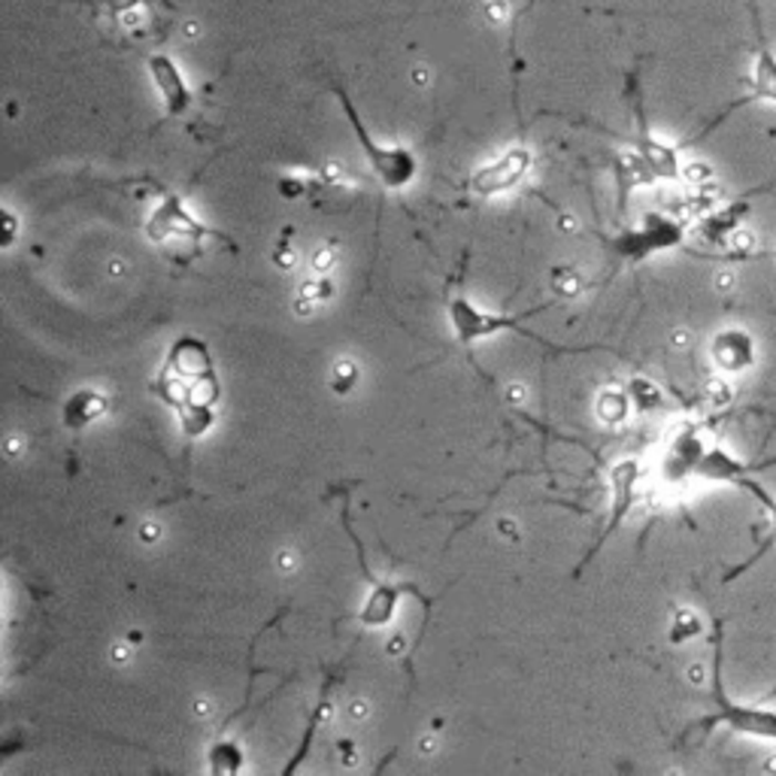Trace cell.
Instances as JSON below:
<instances>
[{"label":"cell","mask_w":776,"mask_h":776,"mask_svg":"<svg viewBox=\"0 0 776 776\" xmlns=\"http://www.w3.org/2000/svg\"><path fill=\"white\" fill-rule=\"evenodd\" d=\"M101 10L113 12V16H125V12L137 10V7H143L146 0H94Z\"/></svg>","instance_id":"cell-20"},{"label":"cell","mask_w":776,"mask_h":776,"mask_svg":"<svg viewBox=\"0 0 776 776\" xmlns=\"http://www.w3.org/2000/svg\"><path fill=\"white\" fill-rule=\"evenodd\" d=\"M713 704L716 709L697 722V731L728 728L741 737H755V741L776 743V709L765 704H737L725 695L722 685V634H716V662H713Z\"/></svg>","instance_id":"cell-2"},{"label":"cell","mask_w":776,"mask_h":776,"mask_svg":"<svg viewBox=\"0 0 776 776\" xmlns=\"http://www.w3.org/2000/svg\"><path fill=\"white\" fill-rule=\"evenodd\" d=\"M210 767L216 774H237L243 767V749L234 741H218L210 753Z\"/></svg>","instance_id":"cell-16"},{"label":"cell","mask_w":776,"mask_h":776,"mask_svg":"<svg viewBox=\"0 0 776 776\" xmlns=\"http://www.w3.org/2000/svg\"><path fill=\"white\" fill-rule=\"evenodd\" d=\"M334 94H337L343 113L349 119L355 140H358V149H361L367 167L377 176L379 185H382L386 192H404V188H410V185L416 183V176H419V155H416L410 146H404V143H388L386 146V143L374 140V134L367 131L365 119L358 115L355 103L349 101V94L343 92V89H337Z\"/></svg>","instance_id":"cell-1"},{"label":"cell","mask_w":776,"mask_h":776,"mask_svg":"<svg viewBox=\"0 0 776 776\" xmlns=\"http://www.w3.org/2000/svg\"><path fill=\"white\" fill-rule=\"evenodd\" d=\"M770 258H774V262H776V249H774V252H770Z\"/></svg>","instance_id":"cell-21"},{"label":"cell","mask_w":776,"mask_h":776,"mask_svg":"<svg viewBox=\"0 0 776 776\" xmlns=\"http://www.w3.org/2000/svg\"><path fill=\"white\" fill-rule=\"evenodd\" d=\"M774 464H776V458L774 461L746 464V461H741L737 456H731L728 449H722V446H707V449H704V456H701V461H697L695 480L719 482V486H737L743 477L758 473V470L774 468Z\"/></svg>","instance_id":"cell-9"},{"label":"cell","mask_w":776,"mask_h":776,"mask_svg":"<svg viewBox=\"0 0 776 776\" xmlns=\"http://www.w3.org/2000/svg\"><path fill=\"white\" fill-rule=\"evenodd\" d=\"M709 358L722 374H746V370H753L755 358H758V346L746 328H722L709 340Z\"/></svg>","instance_id":"cell-8"},{"label":"cell","mask_w":776,"mask_h":776,"mask_svg":"<svg viewBox=\"0 0 776 776\" xmlns=\"http://www.w3.org/2000/svg\"><path fill=\"white\" fill-rule=\"evenodd\" d=\"M525 316L489 313V309H482L480 304H473V300L464 295H458L449 300V325H452V331H456L458 343H464V346L491 340V337H498V334H503V331H522V328H519V319H525ZM522 334H528V337L540 340V337L531 331H522Z\"/></svg>","instance_id":"cell-4"},{"label":"cell","mask_w":776,"mask_h":776,"mask_svg":"<svg viewBox=\"0 0 776 776\" xmlns=\"http://www.w3.org/2000/svg\"><path fill=\"white\" fill-rule=\"evenodd\" d=\"M753 89L755 101L776 103V55L774 52H767V49H762L758 58H755Z\"/></svg>","instance_id":"cell-15"},{"label":"cell","mask_w":776,"mask_h":776,"mask_svg":"<svg viewBox=\"0 0 776 776\" xmlns=\"http://www.w3.org/2000/svg\"><path fill=\"white\" fill-rule=\"evenodd\" d=\"M734 489L749 491L755 501L762 503V510H765V515H767V525H770V534H774V540H776V498L774 494H770L767 489H762V486L753 480V473H749V477H743V480L737 482Z\"/></svg>","instance_id":"cell-17"},{"label":"cell","mask_w":776,"mask_h":776,"mask_svg":"<svg viewBox=\"0 0 776 776\" xmlns=\"http://www.w3.org/2000/svg\"><path fill=\"white\" fill-rule=\"evenodd\" d=\"M629 398H631V407H637V410H652V407H658V404H662V391H658V386L646 382V379H631Z\"/></svg>","instance_id":"cell-18"},{"label":"cell","mask_w":776,"mask_h":776,"mask_svg":"<svg viewBox=\"0 0 776 776\" xmlns=\"http://www.w3.org/2000/svg\"><path fill=\"white\" fill-rule=\"evenodd\" d=\"M361 568L367 571V564H361ZM367 576H370V571H367ZM400 598H404V589H400V585L370 576V592H367L361 613H358L361 625H367V629H386L388 622L398 616Z\"/></svg>","instance_id":"cell-11"},{"label":"cell","mask_w":776,"mask_h":776,"mask_svg":"<svg viewBox=\"0 0 776 776\" xmlns=\"http://www.w3.org/2000/svg\"><path fill=\"white\" fill-rule=\"evenodd\" d=\"M531 164H534L531 149L513 146L510 152L491 159L489 164H482L480 171L470 176V188L480 194V197H494V194L513 192L515 185L528 176Z\"/></svg>","instance_id":"cell-6"},{"label":"cell","mask_w":776,"mask_h":776,"mask_svg":"<svg viewBox=\"0 0 776 776\" xmlns=\"http://www.w3.org/2000/svg\"><path fill=\"white\" fill-rule=\"evenodd\" d=\"M637 155L643 159V164L650 167V173L655 180H683V164H680V152L674 146H667L662 140H655L643 127L637 137Z\"/></svg>","instance_id":"cell-14"},{"label":"cell","mask_w":776,"mask_h":776,"mask_svg":"<svg viewBox=\"0 0 776 776\" xmlns=\"http://www.w3.org/2000/svg\"><path fill=\"white\" fill-rule=\"evenodd\" d=\"M704 440L697 435V428H683L680 435L674 437V443L664 456V477L671 482H683L688 477H695V468L701 456H704Z\"/></svg>","instance_id":"cell-12"},{"label":"cell","mask_w":776,"mask_h":776,"mask_svg":"<svg viewBox=\"0 0 776 776\" xmlns=\"http://www.w3.org/2000/svg\"><path fill=\"white\" fill-rule=\"evenodd\" d=\"M146 70L149 80L155 85V92H159L161 103H164V115H167V119H180V115H185L192 110L194 94L192 89H188V80H185V73L171 55H164V52L149 55Z\"/></svg>","instance_id":"cell-7"},{"label":"cell","mask_w":776,"mask_h":776,"mask_svg":"<svg viewBox=\"0 0 776 776\" xmlns=\"http://www.w3.org/2000/svg\"><path fill=\"white\" fill-rule=\"evenodd\" d=\"M637 482H640V464L637 461H619L616 468L610 470V489H613V513H610V522H606L604 528V537L594 543V549L589 552V559H592L598 549L604 547L606 537H613V531H616L622 522H625V515H629V510L634 507V501H637Z\"/></svg>","instance_id":"cell-10"},{"label":"cell","mask_w":776,"mask_h":776,"mask_svg":"<svg viewBox=\"0 0 776 776\" xmlns=\"http://www.w3.org/2000/svg\"><path fill=\"white\" fill-rule=\"evenodd\" d=\"M146 234L155 243H201V237H206L210 231L204 228L201 218H194L188 213V206H185L180 194H164L159 206L152 210V216H149Z\"/></svg>","instance_id":"cell-5"},{"label":"cell","mask_w":776,"mask_h":776,"mask_svg":"<svg viewBox=\"0 0 776 776\" xmlns=\"http://www.w3.org/2000/svg\"><path fill=\"white\" fill-rule=\"evenodd\" d=\"M631 410V398L629 391H606L601 398V419L610 425L622 422Z\"/></svg>","instance_id":"cell-19"},{"label":"cell","mask_w":776,"mask_h":776,"mask_svg":"<svg viewBox=\"0 0 776 776\" xmlns=\"http://www.w3.org/2000/svg\"><path fill=\"white\" fill-rule=\"evenodd\" d=\"M774 695H776V688H774Z\"/></svg>","instance_id":"cell-22"},{"label":"cell","mask_w":776,"mask_h":776,"mask_svg":"<svg viewBox=\"0 0 776 776\" xmlns=\"http://www.w3.org/2000/svg\"><path fill=\"white\" fill-rule=\"evenodd\" d=\"M106 410H110V398L101 388H76L61 407V422L70 431H82V428L98 422Z\"/></svg>","instance_id":"cell-13"},{"label":"cell","mask_w":776,"mask_h":776,"mask_svg":"<svg viewBox=\"0 0 776 776\" xmlns=\"http://www.w3.org/2000/svg\"><path fill=\"white\" fill-rule=\"evenodd\" d=\"M685 243V225L676 222L671 216H662V213H650L643 216L637 225L619 231L616 237L606 241V249L616 255L619 262H646L652 255H662V252L680 249Z\"/></svg>","instance_id":"cell-3"}]
</instances>
